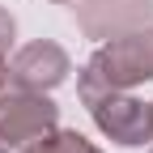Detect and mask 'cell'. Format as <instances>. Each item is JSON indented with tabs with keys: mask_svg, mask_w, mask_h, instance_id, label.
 Returning a JSON list of instances; mask_svg holds the SVG:
<instances>
[{
	"mask_svg": "<svg viewBox=\"0 0 153 153\" xmlns=\"http://www.w3.org/2000/svg\"><path fill=\"white\" fill-rule=\"evenodd\" d=\"M153 81V26L115 34L85 60L81 76H76V94L89 98V94L102 89H132Z\"/></svg>",
	"mask_w": 153,
	"mask_h": 153,
	"instance_id": "obj_1",
	"label": "cell"
},
{
	"mask_svg": "<svg viewBox=\"0 0 153 153\" xmlns=\"http://www.w3.org/2000/svg\"><path fill=\"white\" fill-rule=\"evenodd\" d=\"M9 149H13V145H9V140H4V136H0V153H9Z\"/></svg>",
	"mask_w": 153,
	"mask_h": 153,
	"instance_id": "obj_9",
	"label": "cell"
},
{
	"mask_svg": "<svg viewBox=\"0 0 153 153\" xmlns=\"http://www.w3.org/2000/svg\"><path fill=\"white\" fill-rule=\"evenodd\" d=\"M55 4H72V0H55Z\"/></svg>",
	"mask_w": 153,
	"mask_h": 153,
	"instance_id": "obj_10",
	"label": "cell"
},
{
	"mask_svg": "<svg viewBox=\"0 0 153 153\" xmlns=\"http://www.w3.org/2000/svg\"><path fill=\"white\" fill-rule=\"evenodd\" d=\"M94 115V123L106 140L123 145V149H140L153 140V115H149V102L132 98L128 89H102V94H89L81 98Z\"/></svg>",
	"mask_w": 153,
	"mask_h": 153,
	"instance_id": "obj_2",
	"label": "cell"
},
{
	"mask_svg": "<svg viewBox=\"0 0 153 153\" xmlns=\"http://www.w3.org/2000/svg\"><path fill=\"white\" fill-rule=\"evenodd\" d=\"M72 72V60L60 43H51V38H38V43H26L22 51L13 55L9 64V85H22V89H38L47 94L55 85H64Z\"/></svg>",
	"mask_w": 153,
	"mask_h": 153,
	"instance_id": "obj_4",
	"label": "cell"
},
{
	"mask_svg": "<svg viewBox=\"0 0 153 153\" xmlns=\"http://www.w3.org/2000/svg\"><path fill=\"white\" fill-rule=\"evenodd\" d=\"M9 85V60H4V51H0V89Z\"/></svg>",
	"mask_w": 153,
	"mask_h": 153,
	"instance_id": "obj_8",
	"label": "cell"
},
{
	"mask_svg": "<svg viewBox=\"0 0 153 153\" xmlns=\"http://www.w3.org/2000/svg\"><path fill=\"white\" fill-rule=\"evenodd\" d=\"M149 115H153V102H149Z\"/></svg>",
	"mask_w": 153,
	"mask_h": 153,
	"instance_id": "obj_11",
	"label": "cell"
},
{
	"mask_svg": "<svg viewBox=\"0 0 153 153\" xmlns=\"http://www.w3.org/2000/svg\"><path fill=\"white\" fill-rule=\"evenodd\" d=\"M153 0H81L76 4V26L85 30V38H115L128 30L149 26Z\"/></svg>",
	"mask_w": 153,
	"mask_h": 153,
	"instance_id": "obj_5",
	"label": "cell"
},
{
	"mask_svg": "<svg viewBox=\"0 0 153 153\" xmlns=\"http://www.w3.org/2000/svg\"><path fill=\"white\" fill-rule=\"evenodd\" d=\"M22 153H102L94 140H85L81 132H64V128H55V132H47V136H38V140H30Z\"/></svg>",
	"mask_w": 153,
	"mask_h": 153,
	"instance_id": "obj_6",
	"label": "cell"
},
{
	"mask_svg": "<svg viewBox=\"0 0 153 153\" xmlns=\"http://www.w3.org/2000/svg\"><path fill=\"white\" fill-rule=\"evenodd\" d=\"M13 34H17L13 13H9V9H0V51H9V47H13Z\"/></svg>",
	"mask_w": 153,
	"mask_h": 153,
	"instance_id": "obj_7",
	"label": "cell"
},
{
	"mask_svg": "<svg viewBox=\"0 0 153 153\" xmlns=\"http://www.w3.org/2000/svg\"><path fill=\"white\" fill-rule=\"evenodd\" d=\"M60 128V106L38 89H22V85H4L0 89V136L13 149H26L30 140L47 136Z\"/></svg>",
	"mask_w": 153,
	"mask_h": 153,
	"instance_id": "obj_3",
	"label": "cell"
}]
</instances>
